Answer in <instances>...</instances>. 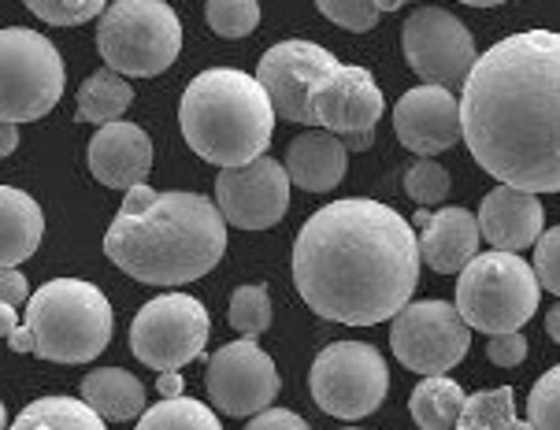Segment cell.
<instances>
[{
  "label": "cell",
  "instance_id": "cell-46",
  "mask_svg": "<svg viewBox=\"0 0 560 430\" xmlns=\"http://www.w3.org/2000/svg\"><path fill=\"white\" fill-rule=\"evenodd\" d=\"M0 427H8V412H4V405H0Z\"/></svg>",
  "mask_w": 560,
  "mask_h": 430
},
{
  "label": "cell",
  "instance_id": "cell-45",
  "mask_svg": "<svg viewBox=\"0 0 560 430\" xmlns=\"http://www.w3.org/2000/svg\"><path fill=\"white\" fill-rule=\"evenodd\" d=\"M464 4H471V8H493V4H505V0H464Z\"/></svg>",
  "mask_w": 560,
  "mask_h": 430
},
{
  "label": "cell",
  "instance_id": "cell-34",
  "mask_svg": "<svg viewBox=\"0 0 560 430\" xmlns=\"http://www.w3.org/2000/svg\"><path fill=\"white\" fill-rule=\"evenodd\" d=\"M316 8L335 26H346V31H353V34H368L378 23L372 0H316Z\"/></svg>",
  "mask_w": 560,
  "mask_h": 430
},
{
  "label": "cell",
  "instance_id": "cell-33",
  "mask_svg": "<svg viewBox=\"0 0 560 430\" xmlns=\"http://www.w3.org/2000/svg\"><path fill=\"white\" fill-rule=\"evenodd\" d=\"M527 423L560 430V364L553 371H546V375L535 382V390H530Z\"/></svg>",
  "mask_w": 560,
  "mask_h": 430
},
{
  "label": "cell",
  "instance_id": "cell-6",
  "mask_svg": "<svg viewBox=\"0 0 560 430\" xmlns=\"http://www.w3.org/2000/svg\"><path fill=\"white\" fill-rule=\"evenodd\" d=\"M538 298H542V286L535 267L509 248L476 253L460 267L457 312L471 330H520L538 312Z\"/></svg>",
  "mask_w": 560,
  "mask_h": 430
},
{
  "label": "cell",
  "instance_id": "cell-13",
  "mask_svg": "<svg viewBox=\"0 0 560 430\" xmlns=\"http://www.w3.org/2000/svg\"><path fill=\"white\" fill-rule=\"evenodd\" d=\"M401 49L408 67L423 82L445 85V90H460L479 56L471 31L445 8H420L416 15H408L401 31Z\"/></svg>",
  "mask_w": 560,
  "mask_h": 430
},
{
  "label": "cell",
  "instance_id": "cell-41",
  "mask_svg": "<svg viewBox=\"0 0 560 430\" xmlns=\"http://www.w3.org/2000/svg\"><path fill=\"white\" fill-rule=\"evenodd\" d=\"M8 346H12V352H31L34 349V338L26 327H15L12 334H8Z\"/></svg>",
  "mask_w": 560,
  "mask_h": 430
},
{
  "label": "cell",
  "instance_id": "cell-44",
  "mask_svg": "<svg viewBox=\"0 0 560 430\" xmlns=\"http://www.w3.org/2000/svg\"><path fill=\"white\" fill-rule=\"evenodd\" d=\"M372 4H375L378 15H386V12H397V8H405L408 0H372Z\"/></svg>",
  "mask_w": 560,
  "mask_h": 430
},
{
  "label": "cell",
  "instance_id": "cell-22",
  "mask_svg": "<svg viewBox=\"0 0 560 430\" xmlns=\"http://www.w3.org/2000/svg\"><path fill=\"white\" fill-rule=\"evenodd\" d=\"M45 216L31 194L0 186V267H19L42 245Z\"/></svg>",
  "mask_w": 560,
  "mask_h": 430
},
{
  "label": "cell",
  "instance_id": "cell-4",
  "mask_svg": "<svg viewBox=\"0 0 560 430\" xmlns=\"http://www.w3.org/2000/svg\"><path fill=\"white\" fill-rule=\"evenodd\" d=\"M178 127L186 146L201 160L238 167L268 152L275 108L256 74H245L238 67H208L186 85Z\"/></svg>",
  "mask_w": 560,
  "mask_h": 430
},
{
  "label": "cell",
  "instance_id": "cell-17",
  "mask_svg": "<svg viewBox=\"0 0 560 430\" xmlns=\"http://www.w3.org/2000/svg\"><path fill=\"white\" fill-rule=\"evenodd\" d=\"M397 141L416 156H439L460 141V101L445 85H416L394 104Z\"/></svg>",
  "mask_w": 560,
  "mask_h": 430
},
{
  "label": "cell",
  "instance_id": "cell-2",
  "mask_svg": "<svg viewBox=\"0 0 560 430\" xmlns=\"http://www.w3.org/2000/svg\"><path fill=\"white\" fill-rule=\"evenodd\" d=\"M412 223L368 197L335 200L293 242V286L312 312L346 327H375L405 309L420 282Z\"/></svg>",
  "mask_w": 560,
  "mask_h": 430
},
{
  "label": "cell",
  "instance_id": "cell-36",
  "mask_svg": "<svg viewBox=\"0 0 560 430\" xmlns=\"http://www.w3.org/2000/svg\"><path fill=\"white\" fill-rule=\"evenodd\" d=\"M487 357L498 368H520V364H524V357H527V338L520 330H498V334H490Z\"/></svg>",
  "mask_w": 560,
  "mask_h": 430
},
{
  "label": "cell",
  "instance_id": "cell-24",
  "mask_svg": "<svg viewBox=\"0 0 560 430\" xmlns=\"http://www.w3.org/2000/svg\"><path fill=\"white\" fill-rule=\"evenodd\" d=\"M135 101V90L130 82L122 79L119 71L104 67V71H93L90 79L79 85V97H74V116L82 123H112V119H122V112L130 108Z\"/></svg>",
  "mask_w": 560,
  "mask_h": 430
},
{
  "label": "cell",
  "instance_id": "cell-7",
  "mask_svg": "<svg viewBox=\"0 0 560 430\" xmlns=\"http://www.w3.org/2000/svg\"><path fill=\"white\" fill-rule=\"evenodd\" d=\"M97 53L112 71L153 79L183 53V23L164 0H116L101 12Z\"/></svg>",
  "mask_w": 560,
  "mask_h": 430
},
{
  "label": "cell",
  "instance_id": "cell-19",
  "mask_svg": "<svg viewBox=\"0 0 560 430\" xmlns=\"http://www.w3.org/2000/svg\"><path fill=\"white\" fill-rule=\"evenodd\" d=\"M546 223L542 200L530 189L505 186L501 183L493 194L482 197L479 208V234L487 237L493 248H509V253H524L527 245L538 242Z\"/></svg>",
  "mask_w": 560,
  "mask_h": 430
},
{
  "label": "cell",
  "instance_id": "cell-18",
  "mask_svg": "<svg viewBox=\"0 0 560 430\" xmlns=\"http://www.w3.org/2000/svg\"><path fill=\"white\" fill-rule=\"evenodd\" d=\"M90 171L108 189H130L145 183L153 171V141L138 123H101V130L90 141Z\"/></svg>",
  "mask_w": 560,
  "mask_h": 430
},
{
  "label": "cell",
  "instance_id": "cell-28",
  "mask_svg": "<svg viewBox=\"0 0 560 430\" xmlns=\"http://www.w3.org/2000/svg\"><path fill=\"white\" fill-rule=\"evenodd\" d=\"M141 427H205V430H215L220 427V416L212 412L208 405L194 397H164L160 405L145 408V412L138 416Z\"/></svg>",
  "mask_w": 560,
  "mask_h": 430
},
{
  "label": "cell",
  "instance_id": "cell-37",
  "mask_svg": "<svg viewBox=\"0 0 560 430\" xmlns=\"http://www.w3.org/2000/svg\"><path fill=\"white\" fill-rule=\"evenodd\" d=\"M26 298H31L26 275L19 271V267H0V304H12V309H19Z\"/></svg>",
  "mask_w": 560,
  "mask_h": 430
},
{
  "label": "cell",
  "instance_id": "cell-21",
  "mask_svg": "<svg viewBox=\"0 0 560 430\" xmlns=\"http://www.w3.org/2000/svg\"><path fill=\"white\" fill-rule=\"evenodd\" d=\"M287 175L293 186L308 189V194H327L346 178L349 149L338 133L330 130H308L298 133L287 149Z\"/></svg>",
  "mask_w": 560,
  "mask_h": 430
},
{
  "label": "cell",
  "instance_id": "cell-5",
  "mask_svg": "<svg viewBox=\"0 0 560 430\" xmlns=\"http://www.w3.org/2000/svg\"><path fill=\"white\" fill-rule=\"evenodd\" d=\"M112 304L93 282L52 279L26 298V330L34 338V357L52 364H85L97 360L112 341Z\"/></svg>",
  "mask_w": 560,
  "mask_h": 430
},
{
  "label": "cell",
  "instance_id": "cell-1",
  "mask_svg": "<svg viewBox=\"0 0 560 430\" xmlns=\"http://www.w3.org/2000/svg\"><path fill=\"white\" fill-rule=\"evenodd\" d=\"M460 97V138L505 186L560 194V34L527 31L476 56Z\"/></svg>",
  "mask_w": 560,
  "mask_h": 430
},
{
  "label": "cell",
  "instance_id": "cell-42",
  "mask_svg": "<svg viewBox=\"0 0 560 430\" xmlns=\"http://www.w3.org/2000/svg\"><path fill=\"white\" fill-rule=\"evenodd\" d=\"M19 327V309H12V304H0V338H8Z\"/></svg>",
  "mask_w": 560,
  "mask_h": 430
},
{
  "label": "cell",
  "instance_id": "cell-9",
  "mask_svg": "<svg viewBox=\"0 0 560 430\" xmlns=\"http://www.w3.org/2000/svg\"><path fill=\"white\" fill-rule=\"evenodd\" d=\"M312 400L335 419H364L386 400L390 371L368 341H330L308 371Z\"/></svg>",
  "mask_w": 560,
  "mask_h": 430
},
{
  "label": "cell",
  "instance_id": "cell-26",
  "mask_svg": "<svg viewBox=\"0 0 560 430\" xmlns=\"http://www.w3.org/2000/svg\"><path fill=\"white\" fill-rule=\"evenodd\" d=\"M15 427H63V430H97L104 427V419L93 412L85 400H74V397H42L34 405H26L19 412Z\"/></svg>",
  "mask_w": 560,
  "mask_h": 430
},
{
  "label": "cell",
  "instance_id": "cell-23",
  "mask_svg": "<svg viewBox=\"0 0 560 430\" xmlns=\"http://www.w3.org/2000/svg\"><path fill=\"white\" fill-rule=\"evenodd\" d=\"M82 400L104 423H130L145 412V386L122 368H101L82 379Z\"/></svg>",
  "mask_w": 560,
  "mask_h": 430
},
{
  "label": "cell",
  "instance_id": "cell-38",
  "mask_svg": "<svg viewBox=\"0 0 560 430\" xmlns=\"http://www.w3.org/2000/svg\"><path fill=\"white\" fill-rule=\"evenodd\" d=\"M268 427H293V430H305L308 423L298 412H287V408H260V412L249 416V430H268Z\"/></svg>",
  "mask_w": 560,
  "mask_h": 430
},
{
  "label": "cell",
  "instance_id": "cell-29",
  "mask_svg": "<svg viewBox=\"0 0 560 430\" xmlns=\"http://www.w3.org/2000/svg\"><path fill=\"white\" fill-rule=\"evenodd\" d=\"M205 19L220 37H249L260 26V4L256 0H208Z\"/></svg>",
  "mask_w": 560,
  "mask_h": 430
},
{
  "label": "cell",
  "instance_id": "cell-15",
  "mask_svg": "<svg viewBox=\"0 0 560 430\" xmlns=\"http://www.w3.org/2000/svg\"><path fill=\"white\" fill-rule=\"evenodd\" d=\"M215 208L238 231H268L290 208V175L279 160L256 156L249 164L223 167L215 178Z\"/></svg>",
  "mask_w": 560,
  "mask_h": 430
},
{
  "label": "cell",
  "instance_id": "cell-20",
  "mask_svg": "<svg viewBox=\"0 0 560 430\" xmlns=\"http://www.w3.org/2000/svg\"><path fill=\"white\" fill-rule=\"evenodd\" d=\"M420 260L439 275H457L479 253V219L468 208H442L420 226Z\"/></svg>",
  "mask_w": 560,
  "mask_h": 430
},
{
  "label": "cell",
  "instance_id": "cell-14",
  "mask_svg": "<svg viewBox=\"0 0 560 430\" xmlns=\"http://www.w3.org/2000/svg\"><path fill=\"white\" fill-rule=\"evenodd\" d=\"M208 397L223 416L249 419L279 397V371L275 360L256 346V334H242L208 360Z\"/></svg>",
  "mask_w": 560,
  "mask_h": 430
},
{
  "label": "cell",
  "instance_id": "cell-10",
  "mask_svg": "<svg viewBox=\"0 0 560 430\" xmlns=\"http://www.w3.org/2000/svg\"><path fill=\"white\" fill-rule=\"evenodd\" d=\"M208 309L189 293H164L149 301L130 323V352L153 371H178L208 346Z\"/></svg>",
  "mask_w": 560,
  "mask_h": 430
},
{
  "label": "cell",
  "instance_id": "cell-27",
  "mask_svg": "<svg viewBox=\"0 0 560 430\" xmlns=\"http://www.w3.org/2000/svg\"><path fill=\"white\" fill-rule=\"evenodd\" d=\"M457 427H520L512 390L498 386V390H482V394L464 397Z\"/></svg>",
  "mask_w": 560,
  "mask_h": 430
},
{
  "label": "cell",
  "instance_id": "cell-35",
  "mask_svg": "<svg viewBox=\"0 0 560 430\" xmlns=\"http://www.w3.org/2000/svg\"><path fill=\"white\" fill-rule=\"evenodd\" d=\"M535 275L538 286L560 298V226L542 231L535 242Z\"/></svg>",
  "mask_w": 560,
  "mask_h": 430
},
{
  "label": "cell",
  "instance_id": "cell-30",
  "mask_svg": "<svg viewBox=\"0 0 560 430\" xmlns=\"http://www.w3.org/2000/svg\"><path fill=\"white\" fill-rule=\"evenodd\" d=\"M453 189V178L450 171L442 164H434V156H420L412 167L405 171V194L416 200L420 208H431V205H442Z\"/></svg>",
  "mask_w": 560,
  "mask_h": 430
},
{
  "label": "cell",
  "instance_id": "cell-39",
  "mask_svg": "<svg viewBox=\"0 0 560 430\" xmlns=\"http://www.w3.org/2000/svg\"><path fill=\"white\" fill-rule=\"evenodd\" d=\"M156 390H160V397H178L183 394V375H178V371H160Z\"/></svg>",
  "mask_w": 560,
  "mask_h": 430
},
{
  "label": "cell",
  "instance_id": "cell-32",
  "mask_svg": "<svg viewBox=\"0 0 560 430\" xmlns=\"http://www.w3.org/2000/svg\"><path fill=\"white\" fill-rule=\"evenodd\" d=\"M23 4L49 26H82L97 19L108 0H23Z\"/></svg>",
  "mask_w": 560,
  "mask_h": 430
},
{
  "label": "cell",
  "instance_id": "cell-16",
  "mask_svg": "<svg viewBox=\"0 0 560 430\" xmlns=\"http://www.w3.org/2000/svg\"><path fill=\"white\" fill-rule=\"evenodd\" d=\"M335 63H338L335 56L316 42L293 37V42L271 45V49L260 56L256 82H260L264 93H268L275 119H290V123H305V127H312L316 116H312L308 93Z\"/></svg>",
  "mask_w": 560,
  "mask_h": 430
},
{
  "label": "cell",
  "instance_id": "cell-43",
  "mask_svg": "<svg viewBox=\"0 0 560 430\" xmlns=\"http://www.w3.org/2000/svg\"><path fill=\"white\" fill-rule=\"evenodd\" d=\"M546 330H549V338H553L557 346H560V301L546 312Z\"/></svg>",
  "mask_w": 560,
  "mask_h": 430
},
{
  "label": "cell",
  "instance_id": "cell-11",
  "mask_svg": "<svg viewBox=\"0 0 560 430\" xmlns=\"http://www.w3.org/2000/svg\"><path fill=\"white\" fill-rule=\"evenodd\" d=\"M390 349L408 371L442 375L453 371L471 349V327L464 323L457 304L450 301H416L394 312Z\"/></svg>",
  "mask_w": 560,
  "mask_h": 430
},
{
  "label": "cell",
  "instance_id": "cell-40",
  "mask_svg": "<svg viewBox=\"0 0 560 430\" xmlns=\"http://www.w3.org/2000/svg\"><path fill=\"white\" fill-rule=\"evenodd\" d=\"M19 146V123L0 119V156H12Z\"/></svg>",
  "mask_w": 560,
  "mask_h": 430
},
{
  "label": "cell",
  "instance_id": "cell-12",
  "mask_svg": "<svg viewBox=\"0 0 560 430\" xmlns=\"http://www.w3.org/2000/svg\"><path fill=\"white\" fill-rule=\"evenodd\" d=\"M316 127L338 133L349 152H364L375 141V127L386 112L375 74L357 63H335L308 93Z\"/></svg>",
  "mask_w": 560,
  "mask_h": 430
},
{
  "label": "cell",
  "instance_id": "cell-8",
  "mask_svg": "<svg viewBox=\"0 0 560 430\" xmlns=\"http://www.w3.org/2000/svg\"><path fill=\"white\" fill-rule=\"evenodd\" d=\"M63 97V60L45 34L26 26L0 31V119L34 123Z\"/></svg>",
  "mask_w": 560,
  "mask_h": 430
},
{
  "label": "cell",
  "instance_id": "cell-31",
  "mask_svg": "<svg viewBox=\"0 0 560 430\" xmlns=\"http://www.w3.org/2000/svg\"><path fill=\"white\" fill-rule=\"evenodd\" d=\"M231 327L238 334H264L271 327V293L268 286H238L231 298Z\"/></svg>",
  "mask_w": 560,
  "mask_h": 430
},
{
  "label": "cell",
  "instance_id": "cell-3",
  "mask_svg": "<svg viewBox=\"0 0 560 430\" xmlns=\"http://www.w3.org/2000/svg\"><path fill=\"white\" fill-rule=\"evenodd\" d=\"M104 253L145 286H186L223 260L226 219L201 194L138 183L104 234Z\"/></svg>",
  "mask_w": 560,
  "mask_h": 430
},
{
  "label": "cell",
  "instance_id": "cell-25",
  "mask_svg": "<svg viewBox=\"0 0 560 430\" xmlns=\"http://www.w3.org/2000/svg\"><path fill=\"white\" fill-rule=\"evenodd\" d=\"M412 419L427 430H445L457 427V416L464 408V390L445 375H423L420 386L412 390Z\"/></svg>",
  "mask_w": 560,
  "mask_h": 430
}]
</instances>
